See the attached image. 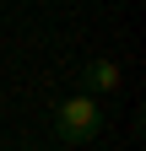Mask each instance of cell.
Segmentation results:
<instances>
[{"label": "cell", "mask_w": 146, "mask_h": 151, "mask_svg": "<svg viewBox=\"0 0 146 151\" xmlns=\"http://www.w3.org/2000/svg\"><path fill=\"white\" fill-rule=\"evenodd\" d=\"M98 129H103V103L87 97V92H70V97L54 108V140H65V146H87Z\"/></svg>", "instance_id": "cell-1"}, {"label": "cell", "mask_w": 146, "mask_h": 151, "mask_svg": "<svg viewBox=\"0 0 146 151\" xmlns=\"http://www.w3.org/2000/svg\"><path fill=\"white\" fill-rule=\"evenodd\" d=\"M81 86H87V97H114V92H119V65L108 60V54L87 60L81 65Z\"/></svg>", "instance_id": "cell-2"}, {"label": "cell", "mask_w": 146, "mask_h": 151, "mask_svg": "<svg viewBox=\"0 0 146 151\" xmlns=\"http://www.w3.org/2000/svg\"><path fill=\"white\" fill-rule=\"evenodd\" d=\"M0 151H6V146H0Z\"/></svg>", "instance_id": "cell-3"}]
</instances>
